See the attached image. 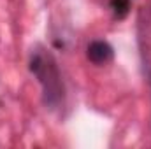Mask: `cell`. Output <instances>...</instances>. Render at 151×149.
I'll use <instances>...</instances> for the list:
<instances>
[{"label": "cell", "mask_w": 151, "mask_h": 149, "mask_svg": "<svg viewBox=\"0 0 151 149\" xmlns=\"http://www.w3.org/2000/svg\"><path fill=\"white\" fill-rule=\"evenodd\" d=\"M28 67L40 84L44 105L47 109L60 107V104H63V98H65V88H63L62 74L55 56L44 47H35L30 54Z\"/></svg>", "instance_id": "6da1fadb"}, {"label": "cell", "mask_w": 151, "mask_h": 149, "mask_svg": "<svg viewBox=\"0 0 151 149\" xmlns=\"http://www.w3.org/2000/svg\"><path fill=\"white\" fill-rule=\"evenodd\" d=\"M86 56L95 65H106L114 56L113 46L109 42H106V40H93L86 47Z\"/></svg>", "instance_id": "7a4b0ae2"}]
</instances>
